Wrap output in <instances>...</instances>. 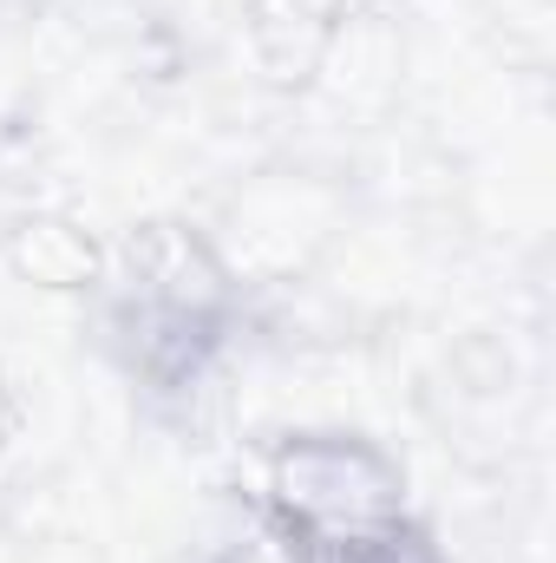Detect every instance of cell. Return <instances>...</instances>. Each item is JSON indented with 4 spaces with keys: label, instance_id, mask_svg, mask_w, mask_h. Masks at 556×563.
<instances>
[{
    "label": "cell",
    "instance_id": "6da1fadb",
    "mask_svg": "<svg viewBox=\"0 0 556 563\" xmlns=\"http://www.w3.org/2000/svg\"><path fill=\"white\" fill-rule=\"evenodd\" d=\"M86 314L105 367L151 420H197L256 334L243 263L184 210H151L112 236Z\"/></svg>",
    "mask_w": 556,
    "mask_h": 563
},
{
    "label": "cell",
    "instance_id": "7a4b0ae2",
    "mask_svg": "<svg viewBox=\"0 0 556 563\" xmlns=\"http://www.w3.org/2000/svg\"><path fill=\"white\" fill-rule=\"evenodd\" d=\"M249 518L263 544H347L425 518L400 452L360 426H281L256 452Z\"/></svg>",
    "mask_w": 556,
    "mask_h": 563
},
{
    "label": "cell",
    "instance_id": "3957f363",
    "mask_svg": "<svg viewBox=\"0 0 556 563\" xmlns=\"http://www.w3.org/2000/svg\"><path fill=\"white\" fill-rule=\"evenodd\" d=\"M230 7H236V33H243L249 66L276 92H308L354 26L347 0H230Z\"/></svg>",
    "mask_w": 556,
    "mask_h": 563
},
{
    "label": "cell",
    "instance_id": "277c9868",
    "mask_svg": "<svg viewBox=\"0 0 556 563\" xmlns=\"http://www.w3.org/2000/svg\"><path fill=\"white\" fill-rule=\"evenodd\" d=\"M0 256L7 269L40 288V295H73V301H92V288L105 276V256H112V236L79 217V210H59V203H33L20 210L7 230H0Z\"/></svg>",
    "mask_w": 556,
    "mask_h": 563
},
{
    "label": "cell",
    "instance_id": "5b68a950",
    "mask_svg": "<svg viewBox=\"0 0 556 563\" xmlns=\"http://www.w3.org/2000/svg\"><path fill=\"white\" fill-rule=\"evenodd\" d=\"M269 563H452L438 531L413 518L380 538H347V544H269Z\"/></svg>",
    "mask_w": 556,
    "mask_h": 563
},
{
    "label": "cell",
    "instance_id": "8992f818",
    "mask_svg": "<svg viewBox=\"0 0 556 563\" xmlns=\"http://www.w3.org/2000/svg\"><path fill=\"white\" fill-rule=\"evenodd\" d=\"M26 426H33V413H26V387H20V374L7 367V354H0V465L20 452Z\"/></svg>",
    "mask_w": 556,
    "mask_h": 563
},
{
    "label": "cell",
    "instance_id": "52a82bcc",
    "mask_svg": "<svg viewBox=\"0 0 556 563\" xmlns=\"http://www.w3.org/2000/svg\"><path fill=\"white\" fill-rule=\"evenodd\" d=\"M347 7H354V13H367V7H374V0H347Z\"/></svg>",
    "mask_w": 556,
    "mask_h": 563
}]
</instances>
